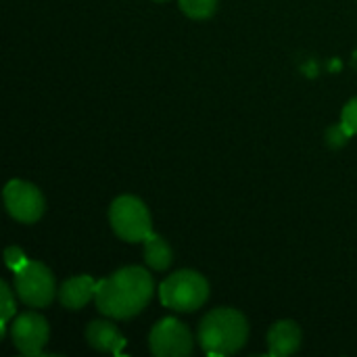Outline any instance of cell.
<instances>
[{
    "instance_id": "cell-9",
    "label": "cell",
    "mask_w": 357,
    "mask_h": 357,
    "mask_svg": "<svg viewBox=\"0 0 357 357\" xmlns=\"http://www.w3.org/2000/svg\"><path fill=\"white\" fill-rule=\"evenodd\" d=\"M301 347V328L293 320L276 322L268 333V351L272 357L293 356Z\"/></svg>"
},
{
    "instance_id": "cell-8",
    "label": "cell",
    "mask_w": 357,
    "mask_h": 357,
    "mask_svg": "<svg viewBox=\"0 0 357 357\" xmlns=\"http://www.w3.org/2000/svg\"><path fill=\"white\" fill-rule=\"evenodd\" d=\"M48 335H50V331H48L46 320L40 314H33V312L17 316L13 320V324H10L13 345L23 356H42V349L48 343Z\"/></svg>"
},
{
    "instance_id": "cell-2",
    "label": "cell",
    "mask_w": 357,
    "mask_h": 357,
    "mask_svg": "<svg viewBox=\"0 0 357 357\" xmlns=\"http://www.w3.org/2000/svg\"><path fill=\"white\" fill-rule=\"evenodd\" d=\"M249 324L245 316L230 307L209 312L199 326V341L207 356H232L247 343Z\"/></svg>"
},
{
    "instance_id": "cell-3",
    "label": "cell",
    "mask_w": 357,
    "mask_h": 357,
    "mask_svg": "<svg viewBox=\"0 0 357 357\" xmlns=\"http://www.w3.org/2000/svg\"><path fill=\"white\" fill-rule=\"evenodd\" d=\"M159 297H161V303L169 310L195 312L207 301L209 284L201 274L192 270H180L161 282Z\"/></svg>"
},
{
    "instance_id": "cell-13",
    "label": "cell",
    "mask_w": 357,
    "mask_h": 357,
    "mask_svg": "<svg viewBox=\"0 0 357 357\" xmlns=\"http://www.w3.org/2000/svg\"><path fill=\"white\" fill-rule=\"evenodd\" d=\"M184 15L190 19H209L218 10V0H178Z\"/></svg>"
},
{
    "instance_id": "cell-18",
    "label": "cell",
    "mask_w": 357,
    "mask_h": 357,
    "mask_svg": "<svg viewBox=\"0 0 357 357\" xmlns=\"http://www.w3.org/2000/svg\"><path fill=\"white\" fill-rule=\"evenodd\" d=\"M157 2H163V0H157Z\"/></svg>"
},
{
    "instance_id": "cell-4",
    "label": "cell",
    "mask_w": 357,
    "mask_h": 357,
    "mask_svg": "<svg viewBox=\"0 0 357 357\" xmlns=\"http://www.w3.org/2000/svg\"><path fill=\"white\" fill-rule=\"evenodd\" d=\"M109 222L113 232L126 243H142L151 232V213L146 205L130 195L117 197L109 209Z\"/></svg>"
},
{
    "instance_id": "cell-17",
    "label": "cell",
    "mask_w": 357,
    "mask_h": 357,
    "mask_svg": "<svg viewBox=\"0 0 357 357\" xmlns=\"http://www.w3.org/2000/svg\"><path fill=\"white\" fill-rule=\"evenodd\" d=\"M349 136H351V130H349L345 123H341V126L328 130V142H331L333 146H341Z\"/></svg>"
},
{
    "instance_id": "cell-10",
    "label": "cell",
    "mask_w": 357,
    "mask_h": 357,
    "mask_svg": "<svg viewBox=\"0 0 357 357\" xmlns=\"http://www.w3.org/2000/svg\"><path fill=\"white\" fill-rule=\"evenodd\" d=\"M96 295V280L92 276H73L59 289V301L67 310H82Z\"/></svg>"
},
{
    "instance_id": "cell-5",
    "label": "cell",
    "mask_w": 357,
    "mask_h": 357,
    "mask_svg": "<svg viewBox=\"0 0 357 357\" xmlns=\"http://www.w3.org/2000/svg\"><path fill=\"white\" fill-rule=\"evenodd\" d=\"M15 287L19 299L29 307H46L54 299V278L50 270L40 261H27L15 272Z\"/></svg>"
},
{
    "instance_id": "cell-1",
    "label": "cell",
    "mask_w": 357,
    "mask_h": 357,
    "mask_svg": "<svg viewBox=\"0 0 357 357\" xmlns=\"http://www.w3.org/2000/svg\"><path fill=\"white\" fill-rule=\"evenodd\" d=\"M153 297V278L144 268H121L109 278L96 282V307L100 314L128 320L140 314Z\"/></svg>"
},
{
    "instance_id": "cell-15",
    "label": "cell",
    "mask_w": 357,
    "mask_h": 357,
    "mask_svg": "<svg viewBox=\"0 0 357 357\" xmlns=\"http://www.w3.org/2000/svg\"><path fill=\"white\" fill-rule=\"evenodd\" d=\"M4 259H6V266L13 270V272H17V270H21L29 259L25 257V253L19 249V247H8L6 251H4Z\"/></svg>"
},
{
    "instance_id": "cell-7",
    "label": "cell",
    "mask_w": 357,
    "mask_h": 357,
    "mask_svg": "<svg viewBox=\"0 0 357 357\" xmlns=\"http://www.w3.org/2000/svg\"><path fill=\"white\" fill-rule=\"evenodd\" d=\"M4 205L10 218L21 224H33L44 213V197L42 192L23 180H10L4 186Z\"/></svg>"
},
{
    "instance_id": "cell-14",
    "label": "cell",
    "mask_w": 357,
    "mask_h": 357,
    "mask_svg": "<svg viewBox=\"0 0 357 357\" xmlns=\"http://www.w3.org/2000/svg\"><path fill=\"white\" fill-rule=\"evenodd\" d=\"M15 316V299H13V293L8 289L6 282H0V328H2V335H6V324L8 320Z\"/></svg>"
},
{
    "instance_id": "cell-16",
    "label": "cell",
    "mask_w": 357,
    "mask_h": 357,
    "mask_svg": "<svg viewBox=\"0 0 357 357\" xmlns=\"http://www.w3.org/2000/svg\"><path fill=\"white\" fill-rule=\"evenodd\" d=\"M343 123L351 130V134H357V98H351L343 109Z\"/></svg>"
},
{
    "instance_id": "cell-11",
    "label": "cell",
    "mask_w": 357,
    "mask_h": 357,
    "mask_svg": "<svg viewBox=\"0 0 357 357\" xmlns=\"http://www.w3.org/2000/svg\"><path fill=\"white\" fill-rule=\"evenodd\" d=\"M86 341L90 343V347L98 351H107V354H121V349L126 347L123 335L115 328V324L107 320L90 322L86 328Z\"/></svg>"
},
{
    "instance_id": "cell-12",
    "label": "cell",
    "mask_w": 357,
    "mask_h": 357,
    "mask_svg": "<svg viewBox=\"0 0 357 357\" xmlns=\"http://www.w3.org/2000/svg\"><path fill=\"white\" fill-rule=\"evenodd\" d=\"M144 261L153 268V270H167L172 266V249L169 245L155 232H151L144 241Z\"/></svg>"
},
{
    "instance_id": "cell-6",
    "label": "cell",
    "mask_w": 357,
    "mask_h": 357,
    "mask_svg": "<svg viewBox=\"0 0 357 357\" xmlns=\"http://www.w3.org/2000/svg\"><path fill=\"white\" fill-rule=\"evenodd\" d=\"M151 354L157 357H184L192 354V335L176 318H165L157 322L149 337Z\"/></svg>"
}]
</instances>
